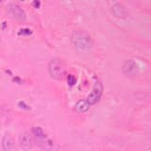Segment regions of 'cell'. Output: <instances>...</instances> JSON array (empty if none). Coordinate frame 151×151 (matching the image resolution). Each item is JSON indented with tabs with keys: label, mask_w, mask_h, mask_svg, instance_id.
Masks as SVG:
<instances>
[{
	"label": "cell",
	"mask_w": 151,
	"mask_h": 151,
	"mask_svg": "<svg viewBox=\"0 0 151 151\" xmlns=\"http://www.w3.org/2000/svg\"><path fill=\"white\" fill-rule=\"evenodd\" d=\"M72 44L79 51H88L92 47V39L85 31L77 30L72 36Z\"/></svg>",
	"instance_id": "6da1fadb"
},
{
	"label": "cell",
	"mask_w": 151,
	"mask_h": 151,
	"mask_svg": "<svg viewBox=\"0 0 151 151\" xmlns=\"http://www.w3.org/2000/svg\"><path fill=\"white\" fill-rule=\"evenodd\" d=\"M90 105L86 100H79L78 101V103L76 104V110L79 112H85L89 110Z\"/></svg>",
	"instance_id": "30bf717a"
},
{
	"label": "cell",
	"mask_w": 151,
	"mask_h": 151,
	"mask_svg": "<svg viewBox=\"0 0 151 151\" xmlns=\"http://www.w3.org/2000/svg\"><path fill=\"white\" fill-rule=\"evenodd\" d=\"M2 146L4 151H12L14 148V142H13V138L11 136V134L7 132L3 137V141H2Z\"/></svg>",
	"instance_id": "52a82bcc"
},
{
	"label": "cell",
	"mask_w": 151,
	"mask_h": 151,
	"mask_svg": "<svg viewBox=\"0 0 151 151\" xmlns=\"http://www.w3.org/2000/svg\"><path fill=\"white\" fill-rule=\"evenodd\" d=\"M67 82H68V84H69L70 86L75 85V83H76V79H75V77H74L73 75H68V77H67Z\"/></svg>",
	"instance_id": "7c38bea8"
},
{
	"label": "cell",
	"mask_w": 151,
	"mask_h": 151,
	"mask_svg": "<svg viewBox=\"0 0 151 151\" xmlns=\"http://www.w3.org/2000/svg\"><path fill=\"white\" fill-rule=\"evenodd\" d=\"M33 144V140L29 132H25L21 135L20 137V145L23 149L25 150H29L32 147Z\"/></svg>",
	"instance_id": "8992f818"
},
{
	"label": "cell",
	"mask_w": 151,
	"mask_h": 151,
	"mask_svg": "<svg viewBox=\"0 0 151 151\" xmlns=\"http://www.w3.org/2000/svg\"><path fill=\"white\" fill-rule=\"evenodd\" d=\"M48 70H49V74L50 76L55 79H62L64 76L65 73V64L60 59H55L52 60L49 66H48Z\"/></svg>",
	"instance_id": "7a4b0ae2"
},
{
	"label": "cell",
	"mask_w": 151,
	"mask_h": 151,
	"mask_svg": "<svg viewBox=\"0 0 151 151\" xmlns=\"http://www.w3.org/2000/svg\"><path fill=\"white\" fill-rule=\"evenodd\" d=\"M0 43H1V39H0Z\"/></svg>",
	"instance_id": "5bb4252c"
},
{
	"label": "cell",
	"mask_w": 151,
	"mask_h": 151,
	"mask_svg": "<svg viewBox=\"0 0 151 151\" xmlns=\"http://www.w3.org/2000/svg\"><path fill=\"white\" fill-rule=\"evenodd\" d=\"M32 132H33L34 136L36 137V139H37V138L42 137V136L45 134L44 130H43L41 127H33V128H32Z\"/></svg>",
	"instance_id": "8fae6325"
},
{
	"label": "cell",
	"mask_w": 151,
	"mask_h": 151,
	"mask_svg": "<svg viewBox=\"0 0 151 151\" xmlns=\"http://www.w3.org/2000/svg\"><path fill=\"white\" fill-rule=\"evenodd\" d=\"M7 11L9 15L14 19H17V20H25L26 19L25 11L17 5H14V4L9 5L7 8Z\"/></svg>",
	"instance_id": "277c9868"
},
{
	"label": "cell",
	"mask_w": 151,
	"mask_h": 151,
	"mask_svg": "<svg viewBox=\"0 0 151 151\" xmlns=\"http://www.w3.org/2000/svg\"><path fill=\"white\" fill-rule=\"evenodd\" d=\"M33 4H34V6H35L36 8H38V7L40 6V2H39V1H35Z\"/></svg>",
	"instance_id": "4fadbf2b"
},
{
	"label": "cell",
	"mask_w": 151,
	"mask_h": 151,
	"mask_svg": "<svg viewBox=\"0 0 151 151\" xmlns=\"http://www.w3.org/2000/svg\"><path fill=\"white\" fill-rule=\"evenodd\" d=\"M112 12L116 17H125L126 16V10L125 9L120 5V4H115L114 6H112Z\"/></svg>",
	"instance_id": "9c48e42d"
},
{
	"label": "cell",
	"mask_w": 151,
	"mask_h": 151,
	"mask_svg": "<svg viewBox=\"0 0 151 151\" xmlns=\"http://www.w3.org/2000/svg\"><path fill=\"white\" fill-rule=\"evenodd\" d=\"M37 141L39 143V144L41 145V147H43L44 149L47 151L52 150V148H53V142L45 134H44L40 138H37Z\"/></svg>",
	"instance_id": "ba28073f"
},
{
	"label": "cell",
	"mask_w": 151,
	"mask_h": 151,
	"mask_svg": "<svg viewBox=\"0 0 151 151\" xmlns=\"http://www.w3.org/2000/svg\"><path fill=\"white\" fill-rule=\"evenodd\" d=\"M0 5H1V2H0Z\"/></svg>",
	"instance_id": "9a60e30c"
},
{
	"label": "cell",
	"mask_w": 151,
	"mask_h": 151,
	"mask_svg": "<svg viewBox=\"0 0 151 151\" xmlns=\"http://www.w3.org/2000/svg\"><path fill=\"white\" fill-rule=\"evenodd\" d=\"M124 73L128 77H134L138 74V66L132 60L127 61L123 66Z\"/></svg>",
	"instance_id": "5b68a950"
},
{
	"label": "cell",
	"mask_w": 151,
	"mask_h": 151,
	"mask_svg": "<svg viewBox=\"0 0 151 151\" xmlns=\"http://www.w3.org/2000/svg\"><path fill=\"white\" fill-rule=\"evenodd\" d=\"M102 93H103V86L101 84V82L97 81L94 87L93 91L91 92V94L89 95V96L87 98V102L89 103L90 106L95 104L96 102H98V100L100 99L101 95H102Z\"/></svg>",
	"instance_id": "3957f363"
}]
</instances>
